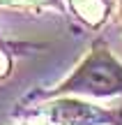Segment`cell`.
<instances>
[{
  "label": "cell",
  "mask_w": 122,
  "mask_h": 125,
  "mask_svg": "<svg viewBox=\"0 0 122 125\" xmlns=\"http://www.w3.org/2000/svg\"><path fill=\"white\" fill-rule=\"evenodd\" d=\"M60 90H88L95 95H111L122 90V67L106 51H95L76 74H72Z\"/></svg>",
  "instance_id": "cell-1"
},
{
  "label": "cell",
  "mask_w": 122,
  "mask_h": 125,
  "mask_svg": "<svg viewBox=\"0 0 122 125\" xmlns=\"http://www.w3.org/2000/svg\"><path fill=\"white\" fill-rule=\"evenodd\" d=\"M72 2L76 7V12L90 23H99L104 19V14H106L104 0H72Z\"/></svg>",
  "instance_id": "cell-2"
},
{
  "label": "cell",
  "mask_w": 122,
  "mask_h": 125,
  "mask_svg": "<svg viewBox=\"0 0 122 125\" xmlns=\"http://www.w3.org/2000/svg\"><path fill=\"white\" fill-rule=\"evenodd\" d=\"M55 111H58V116L67 118V121H90L92 116H95V111H90L88 109V104H81V102H60L55 104Z\"/></svg>",
  "instance_id": "cell-3"
}]
</instances>
